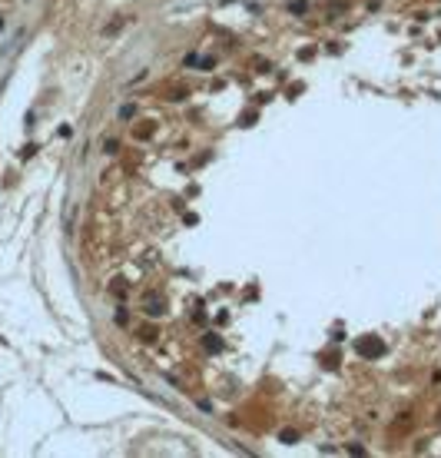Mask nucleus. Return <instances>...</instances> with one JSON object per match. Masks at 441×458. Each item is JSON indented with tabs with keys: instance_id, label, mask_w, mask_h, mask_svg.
<instances>
[{
	"instance_id": "nucleus-1",
	"label": "nucleus",
	"mask_w": 441,
	"mask_h": 458,
	"mask_svg": "<svg viewBox=\"0 0 441 458\" xmlns=\"http://www.w3.org/2000/svg\"><path fill=\"white\" fill-rule=\"evenodd\" d=\"M385 352V342L378 336H362L358 339V355H365V359H378Z\"/></svg>"
},
{
	"instance_id": "nucleus-2",
	"label": "nucleus",
	"mask_w": 441,
	"mask_h": 458,
	"mask_svg": "<svg viewBox=\"0 0 441 458\" xmlns=\"http://www.w3.org/2000/svg\"><path fill=\"white\" fill-rule=\"evenodd\" d=\"M143 312H146V316H163V312H166V299L159 292H149L143 299Z\"/></svg>"
},
{
	"instance_id": "nucleus-3",
	"label": "nucleus",
	"mask_w": 441,
	"mask_h": 458,
	"mask_svg": "<svg viewBox=\"0 0 441 458\" xmlns=\"http://www.w3.org/2000/svg\"><path fill=\"white\" fill-rule=\"evenodd\" d=\"M202 345H206V352H222V339L209 332V336H202Z\"/></svg>"
},
{
	"instance_id": "nucleus-4",
	"label": "nucleus",
	"mask_w": 441,
	"mask_h": 458,
	"mask_svg": "<svg viewBox=\"0 0 441 458\" xmlns=\"http://www.w3.org/2000/svg\"><path fill=\"white\" fill-rule=\"evenodd\" d=\"M123 27H126V17H116L113 23H106V27H103V33H106V37H113V33L123 30Z\"/></svg>"
},
{
	"instance_id": "nucleus-5",
	"label": "nucleus",
	"mask_w": 441,
	"mask_h": 458,
	"mask_svg": "<svg viewBox=\"0 0 441 458\" xmlns=\"http://www.w3.org/2000/svg\"><path fill=\"white\" fill-rule=\"evenodd\" d=\"M126 289H130V286H126V279H113V286H110V292L116 295V299H120V295H126Z\"/></svg>"
},
{
	"instance_id": "nucleus-6",
	"label": "nucleus",
	"mask_w": 441,
	"mask_h": 458,
	"mask_svg": "<svg viewBox=\"0 0 441 458\" xmlns=\"http://www.w3.org/2000/svg\"><path fill=\"white\" fill-rule=\"evenodd\" d=\"M279 438H282L286 445H292V442L298 438V432H295V428H282V432H279Z\"/></svg>"
},
{
	"instance_id": "nucleus-7",
	"label": "nucleus",
	"mask_w": 441,
	"mask_h": 458,
	"mask_svg": "<svg viewBox=\"0 0 441 458\" xmlns=\"http://www.w3.org/2000/svg\"><path fill=\"white\" fill-rule=\"evenodd\" d=\"M156 336H159V332H156V329H149V326L140 329V339H143V342H156Z\"/></svg>"
},
{
	"instance_id": "nucleus-8",
	"label": "nucleus",
	"mask_w": 441,
	"mask_h": 458,
	"mask_svg": "<svg viewBox=\"0 0 441 458\" xmlns=\"http://www.w3.org/2000/svg\"><path fill=\"white\" fill-rule=\"evenodd\" d=\"M113 319H116V326H126V322H130V312H126V309L120 305V309H116V316H113Z\"/></svg>"
},
{
	"instance_id": "nucleus-9",
	"label": "nucleus",
	"mask_w": 441,
	"mask_h": 458,
	"mask_svg": "<svg viewBox=\"0 0 441 458\" xmlns=\"http://www.w3.org/2000/svg\"><path fill=\"white\" fill-rule=\"evenodd\" d=\"M120 116H123V120H133V116H136V107H133V103H126V107L120 110Z\"/></svg>"
},
{
	"instance_id": "nucleus-10",
	"label": "nucleus",
	"mask_w": 441,
	"mask_h": 458,
	"mask_svg": "<svg viewBox=\"0 0 441 458\" xmlns=\"http://www.w3.org/2000/svg\"><path fill=\"white\" fill-rule=\"evenodd\" d=\"M289 10H292V13H305V10H309V3H305V0H295Z\"/></svg>"
}]
</instances>
